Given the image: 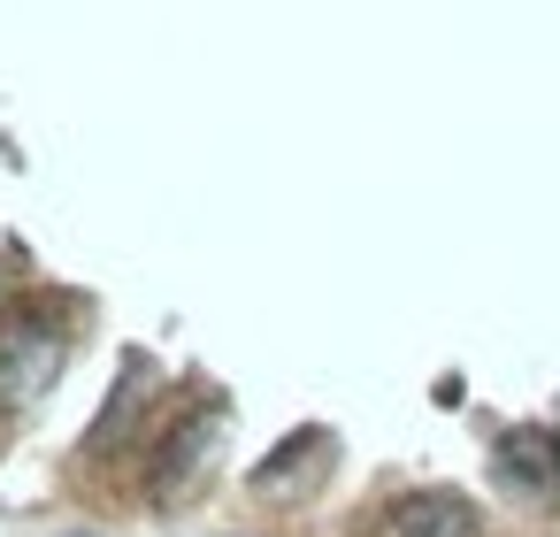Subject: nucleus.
I'll return each instance as SVG.
<instances>
[{
	"mask_svg": "<svg viewBox=\"0 0 560 537\" xmlns=\"http://www.w3.org/2000/svg\"><path fill=\"white\" fill-rule=\"evenodd\" d=\"M62 376V338L39 323L0 330V407H39Z\"/></svg>",
	"mask_w": 560,
	"mask_h": 537,
	"instance_id": "1",
	"label": "nucleus"
},
{
	"mask_svg": "<svg viewBox=\"0 0 560 537\" xmlns=\"http://www.w3.org/2000/svg\"><path fill=\"white\" fill-rule=\"evenodd\" d=\"M223 437V399H208L192 422H177V437H162V453H154V468H147V483L154 491H177V483H192V468L208 460V445Z\"/></svg>",
	"mask_w": 560,
	"mask_h": 537,
	"instance_id": "2",
	"label": "nucleus"
},
{
	"mask_svg": "<svg viewBox=\"0 0 560 537\" xmlns=\"http://www.w3.org/2000/svg\"><path fill=\"white\" fill-rule=\"evenodd\" d=\"M154 392H162V369H154L147 353H124V384L108 392V407H101V422H93V453L116 445V437H131L139 415L154 407Z\"/></svg>",
	"mask_w": 560,
	"mask_h": 537,
	"instance_id": "3",
	"label": "nucleus"
},
{
	"mask_svg": "<svg viewBox=\"0 0 560 537\" xmlns=\"http://www.w3.org/2000/svg\"><path fill=\"white\" fill-rule=\"evenodd\" d=\"M476 506L460 491H415L392 506V537H476Z\"/></svg>",
	"mask_w": 560,
	"mask_h": 537,
	"instance_id": "4",
	"label": "nucleus"
},
{
	"mask_svg": "<svg viewBox=\"0 0 560 537\" xmlns=\"http://www.w3.org/2000/svg\"><path fill=\"white\" fill-rule=\"evenodd\" d=\"M323 460H330V430H315V422H307L300 437H284V445L254 468V491H261V499H284V491H292V483H307Z\"/></svg>",
	"mask_w": 560,
	"mask_h": 537,
	"instance_id": "5",
	"label": "nucleus"
},
{
	"mask_svg": "<svg viewBox=\"0 0 560 537\" xmlns=\"http://www.w3.org/2000/svg\"><path fill=\"white\" fill-rule=\"evenodd\" d=\"M545 460L560 468V445H552L545 430H506V437H499V468H506L529 499H545Z\"/></svg>",
	"mask_w": 560,
	"mask_h": 537,
	"instance_id": "6",
	"label": "nucleus"
}]
</instances>
